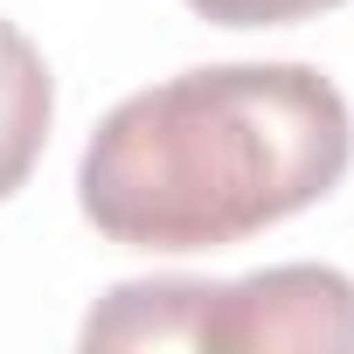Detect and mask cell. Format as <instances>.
I'll list each match as a JSON object with an SVG mask.
<instances>
[{"instance_id": "6da1fadb", "label": "cell", "mask_w": 354, "mask_h": 354, "mask_svg": "<svg viewBox=\"0 0 354 354\" xmlns=\"http://www.w3.org/2000/svg\"><path fill=\"white\" fill-rule=\"evenodd\" d=\"M347 97L306 63H216L132 91L77 160V202L125 250H223L340 188Z\"/></svg>"}, {"instance_id": "7a4b0ae2", "label": "cell", "mask_w": 354, "mask_h": 354, "mask_svg": "<svg viewBox=\"0 0 354 354\" xmlns=\"http://www.w3.org/2000/svg\"><path fill=\"white\" fill-rule=\"evenodd\" d=\"M195 347L216 354H271V347H313V354H354V278L333 264H271L230 285H202L195 306Z\"/></svg>"}, {"instance_id": "3957f363", "label": "cell", "mask_w": 354, "mask_h": 354, "mask_svg": "<svg viewBox=\"0 0 354 354\" xmlns=\"http://www.w3.org/2000/svg\"><path fill=\"white\" fill-rule=\"evenodd\" d=\"M49 118H56V84L42 49L15 21H0V202L35 174L49 146Z\"/></svg>"}, {"instance_id": "277c9868", "label": "cell", "mask_w": 354, "mask_h": 354, "mask_svg": "<svg viewBox=\"0 0 354 354\" xmlns=\"http://www.w3.org/2000/svg\"><path fill=\"white\" fill-rule=\"evenodd\" d=\"M195 306H202V278L118 285L84 319V347H195Z\"/></svg>"}, {"instance_id": "5b68a950", "label": "cell", "mask_w": 354, "mask_h": 354, "mask_svg": "<svg viewBox=\"0 0 354 354\" xmlns=\"http://www.w3.org/2000/svg\"><path fill=\"white\" fill-rule=\"evenodd\" d=\"M188 8L202 21H216V28H285V21L340 8V0H188Z\"/></svg>"}]
</instances>
